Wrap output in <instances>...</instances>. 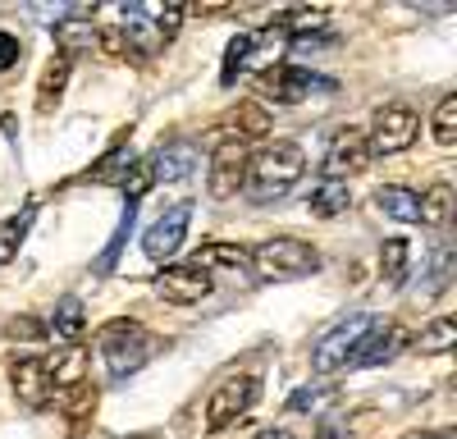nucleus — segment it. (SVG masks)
I'll use <instances>...</instances> for the list:
<instances>
[{
    "instance_id": "24",
    "label": "nucleus",
    "mask_w": 457,
    "mask_h": 439,
    "mask_svg": "<svg viewBox=\"0 0 457 439\" xmlns=\"http://www.w3.org/2000/svg\"><path fill=\"white\" fill-rule=\"evenodd\" d=\"M32 202L14 215V220H5V225H0V261H14V252L23 247V238H28V225H32Z\"/></svg>"
},
{
    "instance_id": "1",
    "label": "nucleus",
    "mask_w": 457,
    "mask_h": 439,
    "mask_svg": "<svg viewBox=\"0 0 457 439\" xmlns=\"http://www.w3.org/2000/svg\"><path fill=\"white\" fill-rule=\"evenodd\" d=\"M302 165H307V156H302L297 142L261 146V152L247 161V170H243V197L256 202V206H270V202L288 197L297 188V178H302Z\"/></svg>"
},
{
    "instance_id": "16",
    "label": "nucleus",
    "mask_w": 457,
    "mask_h": 439,
    "mask_svg": "<svg viewBox=\"0 0 457 439\" xmlns=\"http://www.w3.org/2000/svg\"><path fill=\"white\" fill-rule=\"evenodd\" d=\"M375 211L398 220V225H416L421 220V197L403 188V183H389V188H375Z\"/></svg>"
},
{
    "instance_id": "23",
    "label": "nucleus",
    "mask_w": 457,
    "mask_h": 439,
    "mask_svg": "<svg viewBox=\"0 0 457 439\" xmlns=\"http://www.w3.org/2000/svg\"><path fill=\"white\" fill-rule=\"evenodd\" d=\"M87 357L79 352V348H69L64 357H46V371H51V385H83V376H87V366H83Z\"/></svg>"
},
{
    "instance_id": "3",
    "label": "nucleus",
    "mask_w": 457,
    "mask_h": 439,
    "mask_svg": "<svg viewBox=\"0 0 457 439\" xmlns=\"http://www.w3.org/2000/svg\"><path fill=\"white\" fill-rule=\"evenodd\" d=\"M284 46H288V32H284V28L238 32L234 42H228V51H224V73H220V83H224V87H234V83H238V73H247V69H270V64L279 60Z\"/></svg>"
},
{
    "instance_id": "22",
    "label": "nucleus",
    "mask_w": 457,
    "mask_h": 439,
    "mask_svg": "<svg viewBox=\"0 0 457 439\" xmlns=\"http://www.w3.org/2000/svg\"><path fill=\"white\" fill-rule=\"evenodd\" d=\"M64 83H69V60L55 55V60L46 64V73H42V87H37V110H42V115H46V110H55Z\"/></svg>"
},
{
    "instance_id": "35",
    "label": "nucleus",
    "mask_w": 457,
    "mask_h": 439,
    "mask_svg": "<svg viewBox=\"0 0 457 439\" xmlns=\"http://www.w3.org/2000/svg\"><path fill=\"white\" fill-rule=\"evenodd\" d=\"M124 439H156V435H124Z\"/></svg>"
},
{
    "instance_id": "26",
    "label": "nucleus",
    "mask_w": 457,
    "mask_h": 439,
    "mask_svg": "<svg viewBox=\"0 0 457 439\" xmlns=\"http://www.w3.org/2000/svg\"><path fill=\"white\" fill-rule=\"evenodd\" d=\"M407 256H411L407 238H389L385 252H379V275H385L389 284H403V275H407Z\"/></svg>"
},
{
    "instance_id": "21",
    "label": "nucleus",
    "mask_w": 457,
    "mask_h": 439,
    "mask_svg": "<svg viewBox=\"0 0 457 439\" xmlns=\"http://www.w3.org/2000/svg\"><path fill=\"white\" fill-rule=\"evenodd\" d=\"M55 42H60V55L73 60V55H83V51L96 46V32H92L83 19H64V23L55 28Z\"/></svg>"
},
{
    "instance_id": "18",
    "label": "nucleus",
    "mask_w": 457,
    "mask_h": 439,
    "mask_svg": "<svg viewBox=\"0 0 457 439\" xmlns=\"http://www.w3.org/2000/svg\"><path fill=\"white\" fill-rule=\"evenodd\" d=\"M348 206H353L348 183H334V178H320V183H316V193H312V211H316L320 220L348 215Z\"/></svg>"
},
{
    "instance_id": "4",
    "label": "nucleus",
    "mask_w": 457,
    "mask_h": 439,
    "mask_svg": "<svg viewBox=\"0 0 457 439\" xmlns=\"http://www.w3.org/2000/svg\"><path fill=\"white\" fill-rule=\"evenodd\" d=\"M252 266L261 279H302L320 270V252L302 238H270L252 252Z\"/></svg>"
},
{
    "instance_id": "5",
    "label": "nucleus",
    "mask_w": 457,
    "mask_h": 439,
    "mask_svg": "<svg viewBox=\"0 0 457 439\" xmlns=\"http://www.w3.org/2000/svg\"><path fill=\"white\" fill-rule=\"evenodd\" d=\"M370 311H353V316H343L334 329H325V335L316 339V348H312V366H316V376H334L338 366H348V357H353V348H357V339L370 329Z\"/></svg>"
},
{
    "instance_id": "14",
    "label": "nucleus",
    "mask_w": 457,
    "mask_h": 439,
    "mask_svg": "<svg viewBox=\"0 0 457 439\" xmlns=\"http://www.w3.org/2000/svg\"><path fill=\"white\" fill-rule=\"evenodd\" d=\"M398 348H403V329L394 320H370V329L357 339L348 366H379V361H389Z\"/></svg>"
},
{
    "instance_id": "13",
    "label": "nucleus",
    "mask_w": 457,
    "mask_h": 439,
    "mask_svg": "<svg viewBox=\"0 0 457 439\" xmlns=\"http://www.w3.org/2000/svg\"><path fill=\"white\" fill-rule=\"evenodd\" d=\"M366 161H370L366 133H361V128H343V133H338V137L329 142V156H325V178L343 183L348 174L366 170Z\"/></svg>"
},
{
    "instance_id": "6",
    "label": "nucleus",
    "mask_w": 457,
    "mask_h": 439,
    "mask_svg": "<svg viewBox=\"0 0 457 439\" xmlns=\"http://www.w3.org/2000/svg\"><path fill=\"white\" fill-rule=\"evenodd\" d=\"M416 128H421V120H416V110H411V105H398V101L379 105V110H375V120H370V133H366L370 156H375V152H379V156H398V152H407L411 137H416Z\"/></svg>"
},
{
    "instance_id": "10",
    "label": "nucleus",
    "mask_w": 457,
    "mask_h": 439,
    "mask_svg": "<svg viewBox=\"0 0 457 439\" xmlns=\"http://www.w3.org/2000/svg\"><path fill=\"white\" fill-rule=\"evenodd\" d=\"M211 275L202 270V266H165L161 275H156V293L165 302H179V307H187V302H202V298H211Z\"/></svg>"
},
{
    "instance_id": "17",
    "label": "nucleus",
    "mask_w": 457,
    "mask_h": 439,
    "mask_svg": "<svg viewBox=\"0 0 457 439\" xmlns=\"http://www.w3.org/2000/svg\"><path fill=\"white\" fill-rule=\"evenodd\" d=\"M83 329H87V311H83V302L69 293V298L55 302V316H51V325H46V335H55L60 344H79Z\"/></svg>"
},
{
    "instance_id": "28",
    "label": "nucleus",
    "mask_w": 457,
    "mask_h": 439,
    "mask_svg": "<svg viewBox=\"0 0 457 439\" xmlns=\"http://www.w3.org/2000/svg\"><path fill=\"white\" fill-rule=\"evenodd\" d=\"M325 19H329L325 5H297V10L284 14V32H312V28H320Z\"/></svg>"
},
{
    "instance_id": "15",
    "label": "nucleus",
    "mask_w": 457,
    "mask_h": 439,
    "mask_svg": "<svg viewBox=\"0 0 457 439\" xmlns=\"http://www.w3.org/2000/svg\"><path fill=\"white\" fill-rule=\"evenodd\" d=\"M151 170V183H179L197 170V146L193 142H170L156 152V161H146Z\"/></svg>"
},
{
    "instance_id": "20",
    "label": "nucleus",
    "mask_w": 457,
    "mask_h": 439,
    "mask_svg": "<svg viewBox=\"0 0 457 439\" xmlns=\"http://www.w3.org/2000/svg\"><path fill=\"white\" fill-rule=\"evenodd\" d=\"M193 266H202L206 275H211L215 266H220V270H234V275H243V279L252 275V266H247V256H243L238 247H224V243H211V247H202Z\"/></svg>"
},
{
    "instance_id": "33",
    "label": "nucleus",
    "mask_w": 457,
    "mask_h": 439,
    "mask_svg": "<svg viewBox=\"0 0 457 439\" xmlns=\"http://www.w3.org/2000/svg\"><path fill=\"white\" fill-rule=\"evenodd\" d=\"M325 393H329V389H297V393L288 398V408H293V412H312V408H320Z\"/></svg>"
},
{
    "instance_id": "25",
    "label": "nucleus",
    "mask_w": 457,
    "mask_h": 439,
    "mask_svg": "<svg viewBox=\"0 0 457 439\" xmlns=\"http://www.w3.org/2000/svg\"><path fill=\"white\" fill-rule=\"evenodd\" d=\"M448 215H453V183H435L421 197V220L439 229V225H448Z\"/></svg>"
},
{
    "instance_id": "2",
    "label": "nucleus",
    "mask_w": 457,
    "mask_h": 439,
    "mask_svg": "<svg viewBox=\"0 0 457 439\" xmlns=\"http://www.w3.org/2000/svg\"><path fill=\"white\" fill-rule=\"evenodd\" d=\"M96 348H101L105 371H110L114 380H124V376L142 371L146 357L161 348V339H156V335H146V329H142L137 320H114V325H105V329H101Z\"/></svg>"
},
{
    "instance_id": "27",
    "label": "nucleus",
    "mask_w": 457,
    "mask_h": 439,
    "mask_svg": "<svg viewBox=\"0 0 457 439\" xmlns=\"http://www.w3.org/2000/svg\"><path fill=\"white\" fill-rule=\"evenodd\" d=\"M435 142L439 146H457V96H444L435 105Z\"/></svg>"
},
{
    "instance_id": "12",
    "label": "nucleus",
    "mask_w": 457,
    "mask_h": 439,
    "mask_svg": "<svg viewBox=\"0 0 457 439\" xmlns=\"http://www.w3.org/2000/svg\"><path fill=\"white\" fill-rule=\"evenodd\" d=\"M10 380H14L19 402H23V408H32V412H42L46 402H51V393H55L51 371H46V357H19L10 366Z\"/></svg>"
},
{
    "instance_id": "32",
    "label": "nucleus",
    "mask_w": 457,
    "mask_h": 439,
    "mask_svg": "<svg viewBox=\"0 0 457 439\" xmlns=\"http://www.w3.org/2000/svg\"><path fill=\"white\" fill-rule=\"evenodd\" d=\"M5 335H10V339H42V335H46V325H42V320H32V316H19V320H10Z\"/></svg>"
},
{
    "instance_id": "11",
    "label": "nucleus",
    "mask_w": 457,
    "mask_h": 439,
    "mask_svg": "<svg viewBox=\"0 0 457 439\" xmlns=\"http://www.w3.org/2000/svg\"><path fill=\"white\" fill-rule=\"evenodd\" d=\"M265 87H270L279 101L297 105V101H312V96H334L338 83L334 79H320L312 69H279V73H265Z\"/></svg>"
},
{
    "instance_id": "9",
    "label": "nucleus",
    "mask_w": 457,
    "mask_h": 439,
    "mask_svg": "<svg viewBox=\"0 0 457 439\" xmlns=\"http://www.w3.org/2000/svg\"><path fill=\"white\" fill-rule=\"evenodd\" d=\"M211 197H234L243 188V170H247V142L243 137H228V142H211Z\"/></svg>"
},
{
    "instance_id": "7",
    "label": "nucleus",
    "mask_w": 457,
    "mask_h": 439,
    "mask_svg": "<svg viewBox=\"0 0 457 439\" xmlns=\"http://www.w3.org/2000/svg\"><path fill=\"white\" fill-rule=\"evenodd\" d=\"M256 398H261V380L256 376H234V380H224L211 402H206V430H228V426H238L252 408H256Z\"/></svg>"
},
{
    "instance_id": "29",
    "label": "nucleus",
    "mask_w": 457,
    "mask_h": 439,
    "mask_svg": "<svg viewBox=\"0 0 457 439\" xmlns=\"http://www.w3.org/2000/svg\"><path fill=\"white\" fill-rule=\"evenodd\" d=\"M129 229H133V202H129V211H124V220H120V229H114V238H110V243H105V252H101V270H110L114 261H120V247H124Z\"/></svg>"
},
{
    "instance_id": "34",
    "label": "nucleus",
    "mask_w": 457,
    "mask_h": 439,
    "mask_svg": "<svg viewBox=\"0 0 457 439\" xmlns=\"http://www.w3.org/2000/svg\"><path fill=\"white\" fill-rule=\"evenodd\" d=\"M252 439H293V435H288V430H279V426H270V430H256Z\"/></svg>"
},
{
    "instance_id": "19",
    "label": "nucleus",
    "mask_w": 457,
    "mask_h": 439,
    "mask_svg": "<svg viewBox=\"0 0 457 439\" xmlns=\"http://www.w3.org/2000/svg\"><path fill=\"white\" fill-rule=\"evenodd\" d=\"M453 344H457V320H448V316L430 320L416 335V352H426V357H444V352H453Z\"/></svg>"
},
{
    "instance_id": "30",
    "label": "nucleus",
    "mask_w": 457,
    "mask_h": 439,
    "mask_svg": "<svg viewBox=\"0 0 457 439\" xmlns=\"http://www.w3.org/2000/svg\"><path fill=\"white\" fill-rule=\"evenodd\" d=\"M87 408H96V389L73 385V393H69V402H64V417H83Z\"/></svg>"
},
{
    "instance_id": "31",
    "label": "nucleus",
    "mask_w": 457,
    "mask_h": 439,
    "mask_svg": "<svg viewBox=\"0 0 457 439\" xmlns=\"http://www.w3.org/2000/svg\"><path fill=\"white\" fill-rule=\"evenodd\" d=\"M19 55H23V42H19L14 32H5V28H0V73H5V69H14V64H19Z\"/></svg>"
},
{
    "instance_id": "8",
    "label": "nucleus",
    "mask_w": 457,
    "mask_h": 439,
    "mask_svg": "<svg viewBox=\"0 0 457 439\" xmlns=\"http://www.w3.org/2000/svg\"><path fill=\"white\" fill-rule=\"evenodd\" d=\"M187 225H193V202L170 206L156 225L142 234V252L151 256V261H170V256L183 247V238H187Z\"/></svg>"
}]
</instances>
